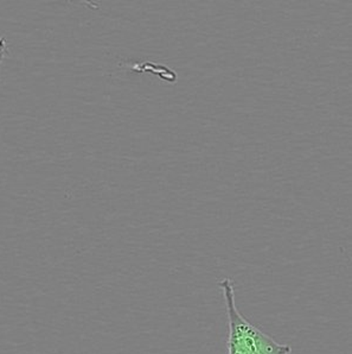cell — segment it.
I'll return each mask as SVG.
<instances>
[{
	"label": "cell",
	"instance_id": "obj_1",
	"mask_svg": "<svg viewBox=\"0 0 352 354\" xmlns=\"http://www.w3.org/2000/svg\"><path fill=\"white\" fill-rule=\"evenodd\" d=\"M228 315V354H291L292 347L275 342L241 314L236 306L234 283L231 279L219 282Z\"/></svg>",
	"mask_w": 352,
	"mask_h": 354
}]
</instances>
